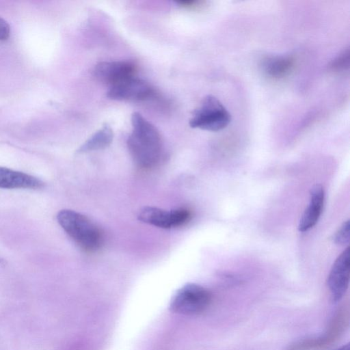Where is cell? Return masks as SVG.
<instances>
[{
	"mask_svg": "<svg viewBox=\"0 0 350 350\" xmlns=\"http://www.w3.org/2000/svg\"><path fill=\"white\" fill-rule=\"evenodd\" d=\"M132 132L127 139L129 150L135 163L142 168L155 165L161 159L163 144L157 128L139 113L131 116Z\"/></svg>",
	"mask_w": 350,
	"mask_h": 350,
	"instance_id": "cell-1",
	"label": "cell"
},
{
	"mask_svg": "<svg viewBox=\"0 0 350 350\" xmlns=\"http://www.w3.org/2000/svg\"><path fill=\"white\" fill-rule=\"evenodd\" d=\"M57 219L68 236L83 250L93 252L100 247L102 234L85 216L72 210L64 209L59 211Z\"/></svg>",
	"mask_w": 350,
	"mask_h": 350,
	"instance_id": "cell-2",
	"label": "cell"
},
{
	"mask_svg": "<svg viewBox=\"0 0 350 350\" xmlns=\"http://www.w3.org/2000/svg\"><path fill=\"white\" fill-rule=\"evenodd\" d=\"M230 120V113L220 100L208 95L194 111L189 125L194 129L215 132L225 129Z\"/></svg>",
	"mask_w": 350,
	"mask_h": 350,
	"instance_id": "cell-3",
	"label": "cell"
},
{
	"mask_svg": "<svg viewBox=\"0 0 350 350\" xmlns=\"http://www.w3.org/2000/svg\"><path fill=\"white\" fill-rule=\"evenodd\" d=\"M211 294L204 287L193 283L187 284L177 291L170 303L173 312L193 315L203 312L209 305Z\"/></svg>",
	"mask_w": 350,
	"mask_h": 350,
	"instance_id": "cell-4",
	"label": "cell"
},
{
	"mask_svg": "<svg viewBox=\"0 0 350 350\" xmlns=\"http://www.w3.org/2000/svg\"><path fill=\"white\" fill-rule=\"evenodd\" d=\"M190 217V212L184 208L169 211L152 206L144 207L137 215L142 222L165 229L182 226L189 220Z\"/></svg>",
	"mask_w": 350,
	"mask_h": 350,
	"instance_id": "cell-5",
	"label": "cell"
},
{
	"mask_svg": "<svg viewBox=\"0 0 350 350\" xmlns=\"http://www.w3.org/2000/svg\"><path fill=\"white\" fill-rule=\"evenodd\" d=\"M154 93V89L148 82L133 76L110 85L107 96L116 100H144Z\"/></svg>",
	"mask_w": 350,
	"mask_h": 350,
	"instance_id": "cell-6",
	"label": "cell"
},
{
	"mask_svg": "<svg viewBox=\"0 0 350 350\" xmlns=\"http://www.w3.org/2000/svg\"><path fill=\"white\" fill-rule=\"evenodd\" d=\"M350 248L348 246L336 258L327 277V286L334 301L345 294L349 283Z\"/></svg>",
	"mask_w": 350,
	"mask_h": 350,
	"instance_id": "cell-7",
	"label": "cell"
},
{
	"mask_svg": "<svg viewBox=\"0 0 350 350\" xmlns=\"http://www.w3.org/2000/svg\"><path fill=\"white\" fill-rule=\"evenodd\" d=\"M136 66L129 61L102 62L93 70L99 81L112 85L125 79L135 76Z\"/></svg>",
	"mask_w": 350,
	"mask_h": 350,
	"instance_id": "cell-8",
	"label": "cell"
},
{
	"mask_svg": "<svg viewBox=\"0 0 350 350\" xmlns=\"http://www.w3.org/2000/svg\"><path fill=\"white\" fill-rule=\"evenodd\" d=\"M325 193L321 185H314L310 193V202L299 223V232H306L317 223L322 213Z\"/></svg>",
	"mask_w": 350,
	"mask_h": 350,
	"instance_id": "cell-9",
	"label": "cell"
},
{
	"mask_svg": "<svg viewBox=\"0 0 350 350\" xmlns=\"http://www.w3.org/2000/svg\"><path fill=\"white\" fill-rule=\"evenodd\" d=\"M44 183L40 179L24 172L0 167V188L2 189H40Z\"/></svg>",
	"mask_w": 350,
	"mask_h": 350,
	"instance_id": "cell-10",
	"label": "cell"
},
{
	"mask_svg": "<svg viewBox=\"0 0 350 350\" xmlns=\"http://www.w3.org/2000/svg\"><path fill=\"white\" fill-rule=\"evenodd\" d=\"M295 65V58L291 55H269L261 64L264 74L272 79H280L290 73Z\"/></svg>",
	"mask_w": 350,
	"mask_h": 350,
	"instance_id": "cell-11",
	"label": "cell"
},
{
	"mask_svg": "<svg viewBox=\"0 0 350 350\" xmlns=\"http://www.w3.org/2000/svg\"><path fill=\"white\" fill-rule=\"evenodd\" d=\"M113 137V130L106 123L79 148L77 152L84 153L104 149L111 144Z\"/></svg>",
	"mask_w": 350,
	"mask_h": 350,
	"instance_id": "cell-12",
	"label": "cell"
},
{
	"mask_svg": "<svg viewBox=\"0 0 350 350\" xmlns=\"http://www.w3.org/2000/svg\"><path fill=\"white\" fill-rule=\"evenodd\" d=\"M350 239V222L349 219L342 224L334 236V243L339 245H345L349 243Z\"/></svg>",
	"mask_w": 350,
	"mask_h": 350,
	"instance_id": "cell-13",
	"label": "cell"
},
{
	"mask_svg": "<svg viewBox=\"0 0 350 350\" xmlns=\"http://www.w3.org/2000/svg\"><path fill=\"white\" fill-rule=\"evenodd\" d=\"M349 66V49H347L332 62L329 68L332 70L339 71L348 68Z\"/></svg>",
	"mask_w": 350,
	"mask_h": 350,
	"instance_id": "cell-14",
	"label": "cell"
},
{
	"mask_svg": "<svg viewBox=\"0 0 350 350\" xmlns=\"http://www.w3.org/2000/svg\"><path fill=\"white\" fill-rule=\"evenodd\" d=\"M10 33V28L5 21L0 18V41L6 40Z\"/></svg>",
	"mask_w": 350,
	"mask_h": 350,
	"instance_id": "cell-15",
	"label": "cell"
},
{
	"mask_svg": "<svg viewBox=\"0 0 350 350\" xmlns=\"http://www.w3.org/2000/svg\"><path fill=\"white\" fill-rule=\"evenodd\" d=\"M336 350H350V345L349 344H347Z\"/></svg>",
	"mask_w": 350,
	"mask_h": 350,
	"instance_id": "cell-16",
	"label": "cell"
}]
</instances>
